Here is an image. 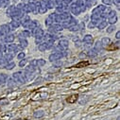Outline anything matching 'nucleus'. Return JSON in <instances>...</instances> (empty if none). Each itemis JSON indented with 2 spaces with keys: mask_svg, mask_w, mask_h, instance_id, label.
Wrapping results in <instances>:
<instances>
[{
  "mask_svg": "<svg viewBox=\"0 0 120 120\" xmlns=\"http://www.w3.org/2000/svg\"><path fill=\"white\" fill-rule=\"evenodd\" d=\"M77 99H78V95H73V96H71L69 98H67V102L73 103V102H75Z\"/></svg>",
  "mask_w": 120,
  "mask_h": 120,
  "instance_id": "f257e3e1",
  "label": "nucleus"
},
{
  "mask_svg": "<svg viewBox=\"0 0 120 120\" xmlns=\"http://www.w3.org/2000/svg\"><path fill=\"white\" fill-rule=\"evenodd\" d=\"M88 64H89V63H88V62H86V63L81 62V63L78 64L76 65V67H81V66H85V65H88Z\"/></svg>",
  "mask_w": 120,
  "mask_h": 120,
  "instance_id": "f03ea898",
  "label": "nucleus"
}]
</instances>
